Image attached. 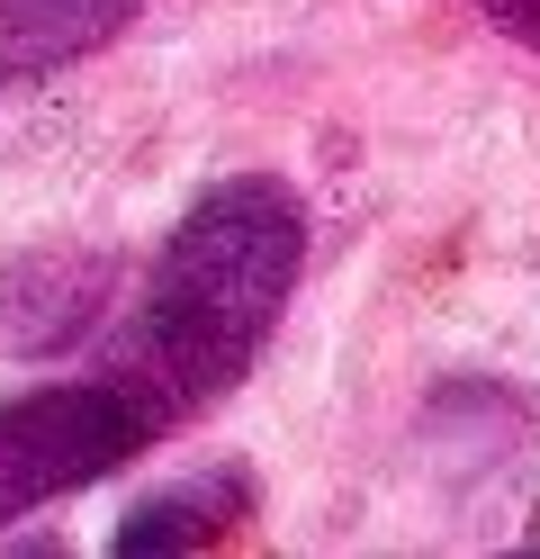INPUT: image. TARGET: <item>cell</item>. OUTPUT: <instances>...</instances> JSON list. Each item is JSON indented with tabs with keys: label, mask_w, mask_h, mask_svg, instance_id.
Instances as JSON below:
<instances>
[{
	"label": "cell",
	"mask_w": 540,
	"mask_h": 559,
	"mask_svg": "<svg viewBox=\"0 0 540 559\" xmlns=\"http://www.w3.org/2000/svg\"><path fill=\"white\" fill-rule=\"evenodd\" d=\"M298 271H307V199L279 171H226L163 235L108 370L144 389L163 425L216 406L262 361L271 325L298 298Z\"/></svg>",
	"instance_id": "1"
},
{
	"label": "cell",
	"mask_w": 540,
	"mask_h": 559,
	"mask_svg": "<svg viewBox=\"0 0 540 559\" xmlns=\"http://www.w3.org/2000/svg\"><path fill=\"white\" fill-rule=\"evenodd\" d=\"M487 19L504 27V37H523V46H540V0H487Z\"/></svg>",
	"instance_id": "6"
},
{
	"label": "cell",
	"mask_w": 540,
	"mask_h": 559,
	"mask_svg": "<svg viewBox=\"0 0 540 559\" xmlns=\"http://www.w3.org/2000/svg\"><path fill=\"white\" fill-rule=\"evenodd\" d=\"M252 514V469H190V478H171L154 487V497H135L118 514V533H108V550L118 559H180V550H207V542H226L235 523Z\"/></svg>",
	"instance_id": "5"
},
{
	"label": "cell",
	"mask_w": 540,
	"mask_h": 559,
	"mask_svg": "<svg viewBox=\"0 0 540 559\" xmlns=\"http://www.w3.org/2000/svg\"><path fill=\"white\" fill-rule=\"evenodd\" d=\"M118 307V253L99 243H27L0 262V353L10 361H63L91 343Z\"/></svg>",
	"instance_id": "3"
},
{
	"label": "cell",
	"mask_w": 540,
	"mask_h": 559,
	"mask_svg": "<svg viewBox=\"0 0 540 559\" xmlns=\"http://www.w3.org/2000/svg\"><path fill=\"white\" fill-rule=\"evenodd\" d=\"M171 425L144 389H127L118 370L99 379H46V389L0 397V523H19L55 497H82L108 469H127L144 442H163Z\"/></svg>",
	"instance_id": "2"
},
{
	"label": "cell",
	"mask_w": 540,
	"mask_h": 559,
	"mask_svg": "<svg viewBox=\"0 0 540 559\" xmlns=\"http://www.w3.org/2000/svg\"><path fill=\"white\" fill-rule=\"evenodd\" d=\"M144 0H0V91L55 82L99 46H118Z\"/></svg>",
	"instance_id": "4"
}]
</instances>
